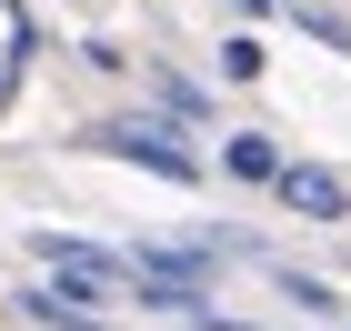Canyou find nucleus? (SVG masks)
I'll return each instance as SVG.
<instances>
[{"instance_id":"obj_1","label":"nucleus","mask_w":351,"mask_h":331,"mask_svg":"<svg viewBox=\"0 0 351 331\" xmlns=\"http://www.w3.org/2000/svg\"><path fill=\"white\" fill-rule=\"evenodd\" d=\"M81 151L131 161V171H151V181H171V191H201V181H211V161L171 131L161 110H110V121H90V131H81Z\"/></svg>"},{"instance_id":"obj_2","label":"nucleus","mask_w":351,"mask_h":331,"mask_svg":"<svg viewBox=\"0 0 351 331\" xmlns=\"http://www.w3.org/2000/svg\"><path fill=\"white\" fill-rule=\"evenodd\" d=\"M30 261H40V281H60L81 311H101L110 291H131V251L81 241V231H30Z\"/></svg>"},{"instance_id":"obj_3","label":"nucleus","mask_w":351,"mask_h":331,"mask_svg":"<svg viewBox=\"0 0 351 331\" xmlns=\"http://www.w3.org/2000/svg\"><path fill=\"white\" fill-rule=\"evenodd\" d=\"M211 271H221V241H141L131 251V291H201L211 302Z\"/></svg>"},{"instance_id":"obj_4","label":"nucleus","mask_w":351,"mask_h":331,"mask_svg":"<svg viewBox=\"0 0 351 331\" xmlns=\"http://www.w3.org/2000/svg\"><path fill=\"white\" fill-rule=\"evenodd\" d=\"M271 201H281V211H301L311 231H351V181H341V171H322V161H281Z\"/></svg>"},{"instance_id":"obj_5","label":"nucleus","mask_w":351,"mask_h":331,"mask_svg":"<svg viewBox=\"0 0 351 331\" xmlns=\"http://www.w3.org/2000/svg\"><path fill=\"white\" fill-rule=\"evenodd\" d=\"M281 161H291V151H281L271 131H231V140L211 151V171H221V181H241V191H271V181H281Z\"/></svg>"},{"instance_id":"obj_6","label":"nucleus","mask_w":351,"mask_h":331,"mask_svg":"<svg viewBox=\"0 0 351 331\" xmlns=\"http://www.w3.org/2000/svg\"><path fill=\"white\" fill-rule=\"evenodd\" d=\"M261 281H271V291H281V302H291V311H311V321H341V281H322V271H301V261H281V251H261Z\"/></svg>"},{"instance_id":"obj_7","label":"nucleus","mask_w":351,"mask_h":331,"mask_svg":"<svg viewBox=\"0 0 351 331\" xmlns=\"http://www.w3.org/2000/svg\"><path fill=\"white\" fill-rule=\"evenodd\" d=\"M151 110H161L171 131H201V121H211V90H201V81H181V71H161V60H151Z\"/></svg>"},{"instance_id":"obj_8","label":"nucleus","mask_w":351,"mask_h":331,"mask_svg":"<svg viewBox=\"0 0 351 331\" xmlns=\"http://www.w3.org/2000/svg\"><path fill=\"white\" fill-rule=\"evenodd\" d=\"M21 321H40V331H110L101 311H81L60 281H30V291H21Z\"/></svg>"},{"instance_id":"obj_9","label":"nucleus","mask_w":351,"mask_h":331,"mask_svg":"<svg viewBox=\"0 0 351 331\" xmlns=\"http://www.w3.org/2000/svg\"><path fill=\"white\" fill-rule=\"evenodd\" d=\"M10 10V71H0V101L21 90V71H30V51H40V21H30V0H0Z\"/></svg>"},{"instance_id":"obj_10","label":"nucleus","mask_w":351,"mask_h":331,"mask_svg":"<svg viewBox=\"0 0 351 331\" xmlns=\"http://www.w3.org/2000/svg\"><path fill=\"white\" fill-rule=\"evenodd\" d=\"M291 30H301V40H322L331 60H351V21H341V10H311V0H301V10H291Z\"/></svg>"},{"instance_id":"obj_11","label":"nucleus","mask_w":351,"mask_h":331,"mask_svg":"<svg viewBox=\"0 0 351 331\" xmlns=\"http://www.w3.org/2000/svg\"><path fill=\"white\" fill-rule=\"evenodd\" d=\"M221 81H261L271 60H261V40H251V30H231V40H221V60H211Z\"/></svg>"},{"instance_id":"obj_12","label":"nucleus","mask_w":351,"mask_h":331,"mask_svg":"<svg viewBox=\"0 0 351 331\" xmlns=\"http://www.w3.org/2000/svg\"><path fill=\"white\" fill-rule=\"evenodd\" d=\"M221 10H231V21L251 30V21H271V10H281V0H221Z\"/></svg>"}]
</instances>
